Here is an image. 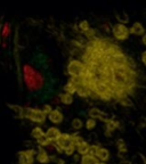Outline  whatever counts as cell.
<instances>
[{"label": "cell", "mask_w": 146, "mask_h": 164, "mask_svg": "<svg viewBox=\"0 0 146 164\" xmlns=\"http://www.w3.org/2000/svg\"><path fill=\"white\" fill-rule=\"evenodd\" d=\"M16 57L21 82L24 85V92L28 94V103L34 106L38 104L43 107L50 106L48 102L61 92L57 89L61 81L53 72L52 62L47 54L42 49L30 47L29 42L24 45L16 38Z\"/></svg>", "instance_id": "6da1fadb"}, {"label": "cell", "mask_w": 146, "mask_h": 164, "mask_svg": "<svg viewBox=\"0 0 146 164\" xmlns=\"http://www.w3.org/2000/svg\"><path fill=\"white\" fill-rule=\"evenodd\" d=\"M112 33H113L115 39H118V40H126L128 35H129V28L124 24H114L113 28H112Z\"/></svg>", "instance_id": "7a4b0ae2"}, {"label": "cell", "mask_w": 146, "mask_h": 164, "mask_svg": "<svg viewBox=\"0 0 146 164\" xmlns=\"http://www.w3.org/2000/svg\"><path fill=\"white\" fill-rule=\"evenodd\" d=\"M129 33L135 34V35H144L145 34V28H143L141 23L136 22V23L132 24V26L129 28Z\"/></svg>", "instance_id": "3957f363"}, {"label": "cell", "mask_w": 146, "mask_h": 164, "mask_svg": "<svg viewBox=\"0 0 146 164\" xmlns=\"http://www.w3.org/2000/svg\"><path fill=\"white\" fill-rule=\"evenodd\" d=\"M117 18H118V21L121 24H126L129 22V18H128V16L126 14H118L117 15Z\"/></svg>", "instance_id": "277c9868"}, {"label": "cell", "mask_w": 146, "mask_h": 164, "mask_svg": "<svg viewBox=\"0 0 146 164\" xmlns=\"http://www.w3.org/2000/svg\"><path fill=\"white\" fill-rule=\"evenodd\" d=\"M141 62H143V64L146 66V50L141 54Z\"/></svg>", "instance_id": "5b68a950"}, {"label": "cell", "mask_w": 146, "mask_h": 164, "mask_svg": "<svg viewBox=\"0 0 146 164\" xmlns=\"http://www.w3.org/2000/svg\"><path fill=\"white\" fill-rule=\"evenodd\" d=\"M143 43H144V45L146 46V33L144 34V35H143Z\"/></svg>", "instance_id": "8992f818"}]
</instances>
